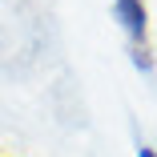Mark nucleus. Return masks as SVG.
I'll return each instance as SVG.
<instances>
[{
	"label": "nucleus",
	"mask_w": 157,
	"mask_h": 157,
	"mask_svg": "<svg viewBox=\"0 0 157 157\" xmlns=\"http://www.w3.org/2000/svg\"><path fill=\"white\" fill-rule=\"evenodd\" d=\"M113 16L121 20L125 36H129V52L137 69H153V44H149V8L145 0H113Z\"/></svg>",
	"instance_id": "nucleus-1"
},
{
	"label": "nucleus",
	"mask_w": 157,
	"mask_h": 157,
	"mask_svg": "<svg viewBox=\"0 0 157 157\" xmlns=\"http://www.w3.org/2000/svg\"><path fill=\"white\" fill-rule=\"evenodd\" d=\"M137 157H157V149H149V145H141V149H137Z\"/></svg>",
	"instance_id": "nucleus-2"
}]
</instances>
